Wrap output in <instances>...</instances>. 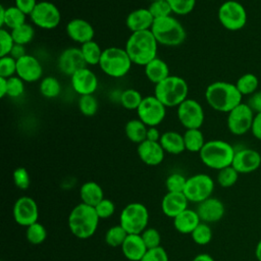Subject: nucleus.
<instances>
[{"label": "nucleus", "mask_w": 261, "mask_h": 261, "mask_svg": "<svg viewBox=\"0 0 261 261\" xmlns=\"http://www.w3.org/2000/svg\"><path fill=\"white\" fill-rule=\"evenodd\" d=\"M12 215L17 224L28 227L38 221L39 208L33 198L22 196L15 201L12 208Z\"/></svg>", "instance_id": "15"}, {"label": "nucleus", "mask_w": 261, "mask_h": 261, "mask_svg": "<svg viewBox=\"0 0 261 261\" xmlns=\"http://www.w3.org/2000/svg\"><path fill=\"white\" fill-rule=\"evenodd\" d=\"M127 232L126 230L120 225H113L111 227L108 228V230L105 233V242L108 246L113 247V248H117V247H121L123 242L125 241L126 237H127Z\"/></svg>", "instance_id": "38"}, {"label": "nucleus", "mask_w": 261, "mask_h": 261, "mask_svg": "<svg viewBox=\"0 0 261 261\" xmlns=\"http://www.w3.org/2000/svg\"><path fill=\"white\" fill-rule=\"evenodd\" d=\"M25 14L19 10L15 5L4 7L0 6V27L3 29L4 27L7 30L11 31L23 23H25Z\"/></svg>", "instance_id": "27"}, {"label": "nucleus", "mask_w": 261, "mask_h": 261, "mask_svg": "<svg viewBox=\"0 0 261 261\" xmlns=\"http://www.w3.org/2000/svg\"><path fill=\"white\" fill-rule=\"evenodd\" d=\"M242 98L243 95L236 84L223 81L211 83L205 91V99L208 105L212 109L223 113H228L241 104Z\"/></svg>", "instance_id": "1"}, {"label": "nucleus", "mask_w": 261, "mask_h": 261, "mask_svg": "<svg viewBox=\"0 0 261 261\" xmlns=\"http://www.w3.org/2000/svg\"><path fill=\"white\" fill-rule=\"evenodd\" d=\"M16 59L10 55L0 57V76L11 77L16 74Z\"/></svg>", "instance_id": "47"}, {"label": "nucleus", "mask_w": 261, "mask_h": 261, "mask_svg": "<svg viewBox=\"0 0 261 261\" xmlns=\"http://www.w3.org/2000/svg\"><path fill=\"white\" fill-rule=\"evenodd\" d=\"M80 197L82 203L95 207L104 199L103 189L96 181H86L80 189Z\"/></svg>", "instance_id": "30"}, {"label": "nucleus", "mask_w": 261, "mask_h": 261, "mask_svg": "<svg viewBox=\"0 0 261 261\" xmlns=\"http://www.w3.org/2000/svg\"><path fill=\"white\" fill-rule=\"evenodd\" d=\"M70 84L73 91L80 96L93 95L98 89V77L86 66L70 76Z\"/></svg>", "instance_id": "18"}, {"label": "nucleus", "mask_w": 261, "mask_h": 261, "mask_svg": "<svg viewBox=\"0 0 261 261\" xmlns=\"http://www.w3.org/2000/svg\"><path fill=\"white\" fill-rule=\"evenodd\" d=\"M187 179L188 178L184 176L181 173H178V172L170 173L165 179V187L167 189V192L184 193Z\"/></svg>", "instance_id": "43"}, {"label": "nucleus", "mask_w": 261, "mask_h": 261, "mask_svg": "<svg viewBox=\"0 0 261 261\" xmlns=\"http://www.w3.org/2000/svg\"><path fill=\"white\" fill-rule=\"evenodd\" d=\"M39 90L43 97L47 99H54L60 95L61 85L55 76L48 75L41 80Z\"/></svg>", "instance_id": "34"}, {"label": "nucleus", "mask_w": 261, "mask_h": 261, "mask_svg": "<svg viewBox=\"0 0 261 261\" xmlns=\"http://www.w3.org/2000/svg\"><path fill=\"white\" fill-rule=\"evenodd\" d=\"M150 31L158 44L166 47L179 46L187 38V32L184 25L172 15L154 19Z\"/></svg>", "instance_id": "5"}, {"label": "nucleus", "mask_w": 261, "mask_h": 261, "mask_svg": "<svg viewBox=\"0 0 261 261\" xmlns=\"http://www.w3.org/2000/svg\"><path fill=\"white\" fill-rule=\"evenodd\" d=\"M214 191V180L206 173H197L187 179L184 194L189 202L201 203L210 198Z\"/></svg>", "instance_id": "10"}, {"label": "nucleus", "mask_w": 261, "mask_h": 261, "mask_svg": "<svg viewBox=\"0 0 261 261\" xmlns=\"http://www.w3.org/2000/svg\"><path fill=\"white\" fill-rule=\"evenodd\" d=\"M154 17L148 8H138L128 13L125 18V25L132 33L150 31Z\"/></svg>", "instance_id": "23"}, {"label": "nucleus", "mask_w": 261, "mask_h": 261, "mask_svg": "<svg viewBox=\"0 0 261 261\" xmlns=\"http://www.w3.org/2000/svg\"><path fill=\"white\" fill-rule=\"evenodd\" d=\"M139 158L149 166L159 165L165 156V152L159 142H152L145 140L138 145Z\"/></svg>", "instance_id": "22"}, {"label": "nucleus", "mask_w": 261, "mask_h": 261, "mask_svg": "<svg viewBox=\"0 0 261 261\" xmlns=\"http://www.w3.org/2000/svg\"><path fill=\"white\" fill-rule=\"evenodd\" d=\"M132 64L133 62L124 48L108 47L102 52L99 67L106 75L118 79L130 70Z\"/></svg>", "instance_id": "7"}, {"label": "nucleus", "mask_w": 261, "mask_h": 261, "mask_svg": "<svg viewBox=\"0 0 261 261\" xmlns=\"http://www.w3.org/2000/svg\"><path fill=\"white\" fill-rule=\"evenodd\" d=\"M7 96L18 98L24 93V82L16 74L7 79Z\"/></svg>", "instance_id": "46"}, {"label": "nucleus", "mask_w": 261, "mask_h": 261, "mask_svg": "<svg viewBox=\"0 0 261 261\" xmlns=\"http://www.w3.org/2000/svg\"><path fill=\"white\" fill-rule=\"evenodd\" d=\"M149 221V211L142 203H129L121 211L119 224L127 233L141 234L147 227Z\"/></svg>", "instance_id": "8"}, {"label": "nucleus", "mask_w": 261, "mask_h": 261, "mask_svg": "<svg viewBox=\"0 0 261 261\" xmlns=\"http://www.w3.org/2000/svg\"><path fill=\"white\" fill-rule=\"evenodd\" d=\"M66 34L70 40L83 45L94 40L95 31L88 20L83 18H73L66 24Z\"/></svg>", "instance_id": "21"}, {"label": "nucleus", "mask_w": 261, "mask_h": 261, "mask_svg": "<svg viewBox=\"0 0 261 261\" xmlns=\"http://www.w3.org/2000/svg\"><path fill=\"white\" fill-rule=\"evenodd\" d=\"M160 137H161V134L156 126H148L146 140L152 141V142H159Z\"/></svg>", "instance_id": "56"}, {"label": "nucleus", "mask_w": 261, "mask_h": 261, "mask_svg": "<svg viewBox=\"0 0 261 261\" xmlns=\"http://www.w3.org/2000/svg\"><path fill=\"white\" fill-rule=\"evenodd\" d=\"M236 86L243 96H250L258 91L259 80L254 73L248 72L238 79Z\"/></svg>", "instance_id": "35"}, {"label": "nucleus", "mask_w": 261, "mask_h": 261, "mask_svg": "<svg viewBox=\"0 0 261 261\" xmlns=\"http://www.w3.org/2000/svg\"><path fill=\"white\" fill-rule=\"evenodd\" d=\"M151 1H158V0H151Z\"/></svg>", "instance_id": "61"}, {"label": "nucleus", "mask_w": 261, "mask_h": 261, "mask_svg": "<svg viewBox=\"0 0 261 261\" xmlns=\"http://www.w3.org/2000/svg\"><path fill=\"white\" fill-rule=\"evenodd\" d=\"M144 97L136 89L123 90L119 95V102L121 106L127 110H137L142 103Z\"/></svg>", "instance_id": "36"}, {"label": "nucleus", "mask_w": 261, "mask_h": 261, "mask_svg": "<svg viewBox=\"0 0 261 261\" xmlns=\"http://www.w3.org/2000/svg\"><path fill=\"white\" fill-rule=\"evenodd\" d=\"M159 143L165 153L178 155L186 150L184 136L175 130H167L161 134Z\"/></svg>", "instance_id": "28"}, {"label": "nucleus", "mask_w": 261, "mask_h": 261, "mask_svg": "<svg viewBox=\"0 0 261 261\" xmlns=\"http://www.w3.org/2000/svg\"><path fill=\"white\" fill-rule=\"evenodd\" d=\"M260 220H261V218H260Z\"/></svg>", "instance_id": "62"}, {"label": "nucleus", "mask_w": 261, "mask_h": 261, "mask_svg": "<svg viewBox=\"0 0 261 261\" xmlns=\"http://www.w3.org/2000/svg\"><path fill=\"white\" fill-rule=\"evenodd\" d=\"M7 79L0 76V97L4 98L7 96Z\"/></svg>", "instance_id": "58"}, {"label": "nucleus", "mask_w": 261, "mask_h": 261, "mask_svg": "<svg viewBox=\"0 0 261 261\" xmlns=\"http://www.w3.org/2000/svg\"><path fill=\"white\" fill-rule=\"evenodd\" d=\"M99 219L94 207L80 203L72 208L68 215V227L74 237L87 240L96 232Z\"/></svg>", "instance_id": "3"}, {"label": "nucleus", "mask_w": 261, "mask_h": 261, "mask_svg": "<svg viewBox=\"0 0 261 261\" xmlns=\"http://www.w3.org/2000/svg\"><path fill=\"white\" fill-rule=\"evenodd\" d=\"M239 172L230 165L218 170L217 173V182L222 188L232 187L239 178Z\"/></svg>", "instance_id": "42"}, {"label": "nucleus", "mask_w": 261, "mask_h": 261, "mask_svg": "<svg viewBox=\"0 0 261 261\" xmlns=\"http://www.w3.org/2000/svg\"><path fill=\"white\" fill-rule=\"evenodd\" d=\"M149 11L151 12L154 19L166 17L172 15V10L169 3L166 0H158L152 1L148 7Z\"/></svg>", "instance_id": "44"}, {"label": "nucleus", "mask_w": 261, "mask_h": 261, "mask_svg": "<svg viewBox=\"0 0 261 261\" xmlns=\"http://www.w3.org/2000/svg\"><path fill=\"white\" fill-rule=\"evenodd\" d=\"M124 49L134 64L145 66L157 57L158 42L151 31L132 33Z\"/></svg>", "instance_id": "2"}, {"label": "nucleus", "mask_w": 261, "mask_h": 261, "mask_svg": "<svg viewBox=\"0 0 261 261\" xmlns=\"http://www.w3.org/2000/svg\"><path fill=\"white\" fill-rule=\"evenodd\" d=\"M25 53V47L23 45H19V44H14L11 52H10V56H12L14 59L18 60L19 58H21L22 56H24Z\"/></svg>", "instance_id": "57"}, {"label": "nucleus", "mask_w": 261, "mask_h": 261, "mask_svg": "<svg viewBox=\"0 0 261 261\" xmlns=\"http://www.w3.org/2000/svg\"><path fill=\"white\" fill-rule=\"evenodd\" d=\"M192 240L200 246L207 245L212 240V229L210 225L206 222H200L199 225L191 233Z\"/></svg>", "instance_id": "41"}, {"label": "nucleus", "mask_w": 261, "mask_h": 261, "mask_svg": "<svg viewBox=\"0 0 261 261\" xmlns=\"http://www.w3.org/2000/svg\"><path fill=\"white\" fill-rule=\"evenodd\" d=\"M201 219L196 210L187 208L185 211L179 213L177 216L173 218V226L174 228L184 234L192 233L193 230L199 225Z\"/></svg>", "instance_id": "26"}, {"label": "nucleus", "mask_w": 261, "mask_h": 261, "mask_svg": "<svg viewBox=\"0 0 261 261\" xmlns=\"http://www.w3.org/2000/svg\"><path fill=\"white\" fill-rule=\"evenodd\" d=\"M176 108L178 121L186 129L200 128L202 126L205 113L202 105L197 100L188 98Z\"/></svg>", "instance_id": "14"}, {"label": "nucleus", "mask_w": 261, "mask_h": 261, "mask_svg": "<svg viewBox=\"0 0 261 261\" xmlns=\"http://www.w3.org/2000/svg\"><path fill=\"white\" fill-rule=\"evenodd\" d=\"M234 153L236 150L229 143L223 140H210L205 143L199 156L204 165L220 170L232 164Z\"/></svg>", "instance_id": "4"}, {"label": "nucleus", "mask_w": 261, "mask_h": 261, "mask_svg": "<svg viewBox=\"0 0 261 261\" xmlns=\"http://www.w3.org/2000/svg\"><path fill=\"white\" fill-rule=\"evenodd\" d=\"M137 114L147 126H157L165 118L166 107L154 95L147 96L138 107Z\"/></svg>", "instance_id": "13"}, {"label": "nucleus", "mask_w": 261, "mask_h": 261, "mask_svg": "<svg viewBox=\"0 0 261 261\" xmlns=\"http://www.w3.org/2000/svg\"><path fill=\"white\" fill-rule=\"evenodd\" d=\"M184 142L186 150L192 153H199L206 141L200 128H189L184 133Z\"/></svg>", "instance_id": "32"}, {"label": "nucleus", "mask_w": 261, "mask_h": 261, "mask_svg": "<svg viewBox=\"0 0 261 261\" xmlns=\"http://www.w3.org/2000/svg\"><path fill=\"white\" fill-rule=\"evenodd\" d=\"M140 261H168V255L160 246L157 248L148 249Z\"/></svg>", "instance_id": "52"}, {"label": "nucleus", "mask_w": 261, "mask_h": 261, "mask_svg": "<svg viewBox=\"0 0 261 261\" xmlns=\"http://www.w3.org/2000/svg\"><path fill=\"white\" fill-rule=\"evenodd\" d=\"M255 256L257 258L258 261H261V239L260 241L257 243L256 245V249H255Z\"/></svg>", "instance_id": "60"}, {"label": "nucleus", "mask_w": 261, "mask_h": 261, "mask_svg": "<svg viewBox=\"0 0 261 261\" xmlns=\"http://www.w3.org/2000/svg\"><path fill=\"white\" fill-rule=\"evenodd\" d=\"M57 66L61 73L71 76L77 70L87 66L80 48L70 47L63 50L57 60Z\"/></svg>", "instance_id": "16"}, {"label": "nucleus", "mask_w": 261, "mask_h": 261, "mask_svg": "<svg viewBox=\"0 0 261 261\" xmlns=\"http://www.w3.org/2000/svg\"><path fill=\"white\" fill-rule=\"evenodd\" d=\"M148 126L139 118L130 119L125 123L124 133L126 138L136 144H141L146 140Z\"/></svg>", "instance_id": "31"}, {"label": "nucleus", "mask_w": 261, "mask_h": 261, "mask_svg": "<svg viewBox=\"0 0 261 261\" xmlns=\"http://www.w3.org/2000/svg\"><path fill=\"white\" fill-rule=\"evenodd\" d=\"M87 65H99L103 50L94 40L89 41L80 47Z\"/></svg>", "instance_id": "33"}, {"label": "nucleus", "mask_w": 261, "mask_h": 261, "mask_svg": "<svg viewBox=\"0 0 261 261\" xmlns=\"http://www.w3.org/2000/svg\"><path fill=\"white\" fill-rule=\"evenodd\" d=\"M32 22L43 30H53L61 21V13L58 7L49 1H40L30 14Z\"/></svg>", "instance_id": "11"}, {"label": "nucleus", "mask_w": 261, "mask_h": 261, "mask_svg": "<svg viewBox=\"0 0 261 261\" xmlns=\"http://www.w3.org/2000/svg\"><path fill=\"white\" fill-rule=\"evenodd\" d=\"M79 110L85 116H93L98 111V100L94 95H83L80 96L77 101Z\"/></svg>", "instance_id": "40"}, {"label": "nucleus", "mask_w": 261, "mask_h": 261, "mask_svg": "<svg viewBox=\"0 0 261 261\" xmlns=\"http://www.w3.org/2000/svg\"><path fill=\"white\" fill-rule=\"evenodd\" d=\"M37 4V0H14V5L25 15H30Z\"/></svg>", "instance_id": "54"}, {"label": "nucleus", "mask_w": 261, "mask_h": 261, "mask_svg": "<svg viewBox=\"0 0 261 261\" xmlns=\"http://www.w3.org/2000/svg\"><path fill=\"white\" fill-rule=\"evenodd\" d=\"M94 208H95V211L100 219L109 218L110 216L113 215V213L115 211V204L110 199L104 198Z\"/></svg>", "instance_id": "51"}, {"label": "nucleus", "mask_w": 261, "mask_h": 261, "mask_svg": "<svg viewBox=\"0 0 261 261\" xmlns=\"http://www.w3.org/2000/svg\"><path fill=\"white\" fill-rule=\"evenodd\" d=\"M188 83L178 75H169L154 88V96L166 108L179 106L188 99Z\"/></svg>", "instance_id": "6"}, {"label": "nucleus", "mask_w": 261, "mask_h": 261, "mask_svg": "<svg viewBox=\"0 0 261 261\" xmlns=\"http://www.w3.org/2000/svg\"><path fill=\"white\" fill-rule=\"evenodd\" d=\"M255 113L247 103H241L227 113L226 124L234 136H242L251 130Z\"/></svg>", "instance_id": "12"}, {"label": "nucleus", "mask_w": 261, "mask_h": 261, "mask_svg": "<svg viewBox=\"0 0 261 261\" xmlns=\"http://www.w3.org/2000/svg\"><path fill=\"white\" fill-rule=\"evenodd\" d=\"M192 261H215V260L211 255H209L207 253H200V254L196 255Z\"/></svg>", "instance_id": "59"}, {"label": "nucleus", "mask_w": 261, "mask_h": 261, "mask_svg": "<svg viewBox=\"0 0 261 261\" xmlns=\"http://www.w3.org/2000/svg\"><path fill=\"white\" fill-rule=\"evenodd\" d=\"M144 72L146 77L154 85L159 84L170 75L167 63L158 57L154 58L144 66Z\"/></svg>", "instance_id": "29"}, {"label": "nucleus", "mask_w": 261, "mask_h": 261, "mask_svg": "<svg viewBox=\"0 0 261 261\" xmlns=\"http://www.w3.org/2000/svg\"><path fill=\"white\" fill-rule=\"evenodd\" d=\"M14 44L10 31L4 28L0 29V57L9 55Z\"/></svg>", "instance_id": "50"}, {"label": "nucleus", "mask_w": 261, "mask_h": 261, "mask_svg": "<svg viewBox=\"0 0 261 261\" xmlns=\"http://www.w3.org/2000/svg\"><path fill=\"white\" fill-rule=\"evenodd\" d=\"M247 104L255 114L261 113V90H258L250 95Z\"/></svg>", "instance_id": "53"}, {"label": "nucleus", "mask_w": 261, "mask_h": 261, "mask_svg": "<svg viewBox=\"0 0 261 261\" xmlns=\"http://www.w3.org/2000/svg\"><path fill=\"white\" fill-rule=\"evenodd\" d=\"M25 237L30 244L32 245H40L47 238V230L43 224L40 222H35L32 225L27 227Z\"/></svg>", "instance_id": "39"}, {"label": "nucleus", "mask_w": 261, "mask_h": 261, "mask_svg": "<svg viewBox=\"0 0 261 261\" xmlns=\"http://www.w3.org/2000/svg\"><path fill=\"white\" fill-rule=\"evenodd\" d=\"M196 211L201 221L209 224L217 222L223 217L225 213V207L219 199L210 197L199 203Z\"/></svg>", "instance_id": "20"}, {"label": "nucleus", "mask_w": 261, "mask_h": 261, "mask_svg": "<svg viewBox=\"0 0 261 261\" xmlns=\"http://www.w3.org/2000/svg\"><path fill=\"white\" fill-rule=\"evenodd\" d=\"M147 250L141 234L135 233H128L121 246L122 254L129 261H140Z\"/></svg>", "instance_id": "25"}, {"label": "nucleus", "mask_w": 261, "mask_h": 261, "mask_svg": "<svg viewBox=\"0 0 261 261\" xmlns=\"http://www.w3.org/2000/svg\"><path fill=\"white\" fill-rule=\"evenodd\" d=\"M218 20L221 25L231 32L242 30L247 23V11L242 3L236 0L223 2L217 12Z\"/></svg>", "instance_id": "9"}, {"label": "nucleus", "mask_w": 261, "mask_h": 261, "mask_svg": "<svg viewBox=\"0 0 261 261\" xmlns=\"http://www.w3.org/2000/svg\"><path fill=\"white\" fill-rule=\"evenodd\" d=\"M172 10V13L176 15H187L191 13L195 6L196 0H166Z\"/></svg>", "instance_id": "45"}, {"label": "nucleus", "mask_w": 261, "mask_h": 261, "mask_svg": "<svg viewBox=\"0 0 261 261\" xmlns=\"http://www.w3.org/2000/svg\"><path fill=\"white\" fill-rule=\"evenodd\" d=\"M13 182L19 190H28L31 185V177L29 171L24 167H17L12 173Z\"/></svg>", "instance_id": "49"}, {"label": "nucleus", "mask_w": 261, "mask_h": 261, "mask_svg": "<svg viewBox=\"0 0 261 261\" xmlns=\"http://www.w3.org/2000/svg\"><path fill=\"white\" fill-rule=\"evenodd\" d=\"M16 75L24 83H35L43 75V66L35 56L25 54L16 61Z\"/></svg>", "instance_id": "19"}, {"label": "nucleus", "mask_w": 261, "mask_h": 261, "mask_svg": "<svg viewBox=\"0 0 261 261\" xmlns=\"http://www.w3.org/2000/svg\"><path fill=\"white\" fill-rule=\"evenodd\" d=\"M141 237L147 247V249H153L160 247L161 236L160 232L154 227H147L142 233Z\"/></svg>", "instance_id": "48"}, {"label": "nucleus", "mask_w": 261, "mask_h": 261, "mask_svg": "<svg viewBox=\"0 0 261 261\" xmlns=\"http://www.w3.org/2000/svg\"><path fill=\"white\" fill-rule=\"evenodd\" d=\"M10 33H11L14 43L23 45V46L29 44L35 37V30H34L33 25L30 23H27V22L11 30Z\"/></svg>", "instance_id": "37"}, {"label": "nucleus", "mask_w": 261, "mask_h": 261, "mask_svg": "<svg viewBox=\"0 0 261 261\" xmlns=\"http://www.w3.org/2000/svg\"><path fill=\"white\" fill-rule=\"evenodd\" d=\"M251 132L256 139L261 141V113L255 114Z\"/></svg>", "instance_id": "55"}, {"label": "nucleus", "mask_w": 261, "mask_h": 261, "mask_svg": "<svg viewBox=\"0 0 261 261\" xmlns=\"http://www.w3.org/2000/svg\"><path fill=\"white\" fill-rule=\"evenodd\" d=\"M189 200L184 193L167 192L162 199L161 209L167 217L174 218L188 208Z\"/></svg>", "instance_id": "24"}, {"label": "nucleus", "mask_w": 261, "mask_h": 261, "mask_svg": "<svg viewBox=\"0 0 261 261\" xmlns=\"http://www.w3.org/2000/svg\"><path fill=\"white\" fill-rule=\"evenodd\" d=\"M261 165V155L258 151L251 148L237 150L231 166L239 173H251L256 171Z\"/></svg>", "instance_id": "17"}]
</instances>
